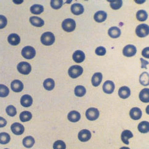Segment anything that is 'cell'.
Here are the masks:
<instances>
[{
	"mask_svg": "<svg viewBox=\"0 0 149 149\" xmlns=\"http://www.w3.org/2000/svg\"><path fill=\"white\" fill-rule=\"evenodd\" d=\"M74 93L78 97H82L86 93V89L82 85H78L74 89Z\"/></svg>",
	"mask_w": 149,
	"mask_h": 149,
	"instance_id": "1f68e13d",
	"label": "cell"
},
{
	"mask_svg": "<svg viewBox=\"0 0 149 149\" xmlns=\"http://www.w3.org/2000/svg\"><path fill=\"white\" fill-rule=\"evenodd\" d=\"M95 53L97 55L99 56H103L106 53V50L104 47H98L95 50Z\"/></svg>",
	"mask_w": 149,
	"mask_h": 149,
	"instance_id": "60d3db41",
	"label": "cell"
},
{
	"mask_svg": "<svg viewBox=\"0 0 149 149\" xmlns=\"http://www.w3.org/2000/svg\"><path fill=\"white\" fill-rule=\"evenodd\" d=\"M138 130L142 133H147L149 131V123L148 122L143 121L138 125Z\"/></svg>",
	"mask_w": 149,
	"mask_h": 149,
	"instance_id": "83f0119b",
	"label": "cell"
},
{
	"mask_svg": "<svg viewBox=\"0 0 149 149\" xmlns=\"http://www.w3.org/2000/svg\"><path fill=\"white\" fill-rule=\"evenodd\" d=\"M12 132L15 135H21L24 133L25 128L24 125L19 123H14L10 127Z\"/></svg>",
	"mask_w": 149,
	"mask_h": 149,
	"instance_id": "9c48e42d",
	"label": "cell"
},
{
	"mask_svg": "<svg viewBox=\"0 0 149 149\" xmlns=\"http://www.w3.org/2000/svg\"><path fill=\"white\" fill-rule=\"evenodd\" d=\"M130 116L133 120H139L142 117V111L138 107H133L130 112Z\"/></svg>",
	"mask_w": 149,
	"mask_h": 149,
	"instance_id": "2e32d148",
	"label": "cell"
},
{
	"mask_svg": "<svg viewBox=\"0 0 149 149\" xmlns=\"http://www.w3.org/2000/svg\"><path fill=\"white\" fill-rule=\"evenodd\" d=\"M53 147L54 149H66V146L63 141L58 140L54 142Z\"/></svg>",
	"mask_w": 149,
	"mask_h": 149,
	"instance_id": "74e56055",
	"label": "cell"
},
{
	"mask_svg": "<svg viewBox=\"0 0 149 149\" xmlns=\"http://www.w3.org/2000/svg\"><path fill=\"white\" fill-rule=\"evenodd\" d=\"M86 117L90 121H94L99 117L100 112L96 108L91 107L88 109L86 111Z\"/></svg>",
	"mask_w": 149,
	"mask_h": 149,
	"instance_id": "52a82bcc",
	"label": "cell"
},
{
	"mask_svg": "<svg viewBox=\"0 0 149 149\" xmlns=\"http://www.w3.org/2000/svg\"><path fill=\"white\" fill-rule=\"evenodd\" d=\"M120 149H130L129 147H122V148H120Z\"/></svg>",
	"mask_w": 149,
	"mask_h": 149,
	"instance_id": "ee69618b",
	"label": "cell"
},
{
	"mask_svg": "<svg viewBox=\"0 0 149 149\" xmlns=\"http://www.w3.org/2000/svg\"><path fill=\"white\" fill-rule=\"evenodd\" d=\"M130 89L128 87H127V86H123V87L120 88L118 90V95L121 98L127 99L128 97H130Z\"/></svg>",
	"mask_w": 149,
	"mask_h": 149,
	"instance_id": "e0dca14e",
	"label": "cell"
},
{
	"mask_svg": "<svg viewBox=\"0 0 149 149\" xmlns=\"http://www.w3.org/2000/svg\"><path fill=\"white\" fill-rule=\"evenodd\" d=\"M9 90L7 86L3 84H0V97L5 98L9 95Z\"/></svg>",
	"mask_w": 149,
	"mask_h": 149,
	"instance_id": "e575fe53",
	"label": "cell"
},
{
	"mask_svg": "<svg viewBox=\"0 0 149 149\" xmlns=\"http://www.w3.org/2000/svg\"><path fill=\"white\" fill-rule=\"evenodd\" d=\"M71 12L73 14L79 15L84 13V8L83 6L80 3H74L71 6Z\"/></svg>",
	"mask_w": 149,
	"mask_h": 149,
	"instance_id": "5bb4252c",
	"label": "cell"
},
{
	"mask_svg": "<svg viewBox=\"0 0 149 149\" xmlns=\"http://www.w3.org/2000/svg\"><path fill=\"white\" fill-rule=\"evenodd\" d=\"M72 58L74 61L77 63H81L84 61L85 55L82 51L76 50L72 55Z\"/></svg>",
	"mask_w": 149,
	"mask_h": 149,
	"instance_id": "4fadbf2b",
	"label": "cell"
},
{
	"mask_svg": "<svg viewBox=\"0 0 149 149\" xmlns=\"http://www.w3.org/2000/svg\"><path fill=\"white\" fill-rule=\"evenodd\" d=\"M139 99L143 102H149V89L144 88L139 93Z\"/></svg>",
	"mask_w": 149,
	"mask_h": 149,
	"instance_id": "d4e9b609",
	"label": "cell"
},
{
	"mask_svg": "<svg viewBox=\"0 0 149 149\" xmlns=\"http://www.w3.org/2000/svg\"><path fill=\"white\" fill-rule=\"evenodd\" d=\"M44 87L45 90L48 91L52 90L55 87V82L52 79H45L43 83Z\"/></svg>",
	"mask_w": 149,
	"mask_h": 149,
	"instance_id": "484cf974",
	"label": "cell"
},
{
	"mask_svg": "<svg viewBox=\"0 0 149 149\" xmlns=\"http://www.w3.org/2000/svg\"><path fill=\"white\" fill-rule=\"evenodd\" d=\"M108 34L112 38H117L121 34V30L117 26H113L108 30Z\"/></svg>",
	"mask_w": 149,
	"mask_h": 149,
	"instance_id": "cb8c5ba5",
	"label": "cell"
},
{
	"mask_svg": "<svg viewBox=\"0 0 149 149\" xmlns=\"http://www.w3.org/2000/svg\"><path fill=\"white\" fill-rule=\"evenodd\" d=\"M136 33L137 36L145 38L148 35L149 27L146 24H141L136 27Z\"/></svg>",
	"mask_w": 149,
	"mask_h": 149,
	"instance_id": "8992f818",
	"label": "cell"
},
{
	"mask_svg": "<svg viewBox=\"0 0 149 149\" xmlns=\"http://www.w3.org/2000/svg\"><path fill=\"white\" fill-rule=\"evenodd\" d=\"M84 70L81 66L74 65L70 68L68 70V74L71 78L76 79L82 75Z\"/></svg>",
	"mask_w": 149,
	"mask_h": 149,
	"instance_id": "7a4b0ae2",
	"label": "cell"
},
{
	"mask_svg": "<svg viewBox=\"0 0 149 149\" xmlns=\"http://www.w3.org/2000/svg\"><path fill=\"white\" fill-rule=\"evenodd\" d=\"M115 89V84L111 81H106L102 86V90L107 94H111Z\"/></svg>",
	"mask_w": 149,
	"mask_h": 149,
	"instance_id": "8fae6325",
	"label": "cell"
},
{
	"mask_svg": "<svg viewBox=\"0 0 149 149\" xmlns=\"http://www.w3.org/2000/svg\"><path fill=\"white\" fill-rule=\"evenodd\" d=\"M148 50H149V47H147L146 48H145L144 50H142V56H144V57L147 58H149V54H148Z\"/></svg>",
	"mask_w": 149,
	"mask_h": 149,
	"instance_id": "b9f144b4",
	"label": "cell"
},
{
	"mask_svg": "<svg viewBox=\"0 0 149 149\" xmlns=\"http://www.w3.org/2000/svg\"><path fill=\"white\" fill-rule=\"evenodd\" d=\"M22 55L27 60H31L35 56L36 50L31 46H26L22 50Z\"/></svg>",
	"mask_w": 149,
	"mask_h": 149,
	"instance_id": "277c9868",
	"label": "cell"
},
{
	"mask_svg": "<svg viewBox=\"0 0 149 149\" xmlns=\"http://www.w3.org/2000/svg\"><path fill=\"white\" fill-rule=\"evenodd\" d=\"M63 5L62 0H52L50 1L51 7L54 9H59Z\"/></svg>",
	"mask_w": 149,
	"mask_h": 149,
	"instance_id": "d590c367",
	"label": "cell"
},
{
	"mask_svg": "<svg viewBox=\"0 0 149 149\" xmlns=\"http://www.w3.org/2000/svg\"><path fill=\"white\" fill-rule=\"evenodd\" d=\"M7 125V121L3 117H0V128H3Z\"/></svg>",
	"mask_w": 149,
	"mask_h": 149,
	"instance_id": "7bdbcfd3",
	"label": "cell"
},
{
	"mask_svg": "<svg viewBox=\"0 0 149 149\" xmlns=\"http://www.w3.org/2000/svg\"><path fill=\"white\" fill-rule=\"evenodd\" d=\"M34 143H35V141H34V139L32 136H26L25 138L23 139V144H24V146L26 148H31L32 147Z\"/></svg>",
	"mask_w": 149,
	"mask_h": 149,
	"instance_id": "4316f807",
	"label": "cell"
},
{
	"mask_svg": "<svg viewBox=\"0 0 149 149\" xmlns=\"http://www.w3.org/2000/svg\"><path fill=\"white\" fill-rule=\"evenodd\" d=\"M107 19V13L104 11L100 10L95 13L94 15V19L96 22L98 23H102L104 22Z\"/></svg>",
	"mask_w": 149,
	"mask_h": 149,
	"instance_id": "ffe728a7",
	"label": "cell"
},
{
	"mask_svg": "<svg viewBox=\"0 0 149 149\" xmlns=\"http://www.w3.org/2000/svg\"><path fill=\"white\" fill-rule=\"evenodd\" d=\"M147 14L144 10H140L136 13V19L140 22H144L147 19Z\"/></svg>",
	"mask_w": 149,
	"mask_h": 149,
	"instance_id": "d6a6232c",
	"label": "cell"
},
{
	"mask_svg": "<svg viewBox=\"0 0 149 149\" xmlns=\"http://www.w3.org/2000/svg\"><path fill=\"white\" fill-rule=\"evenodd\" d=\"M102 80V75L101 72H96L94 74L91 79V83L94 87H98L100 85Z\"/></svg>",
	"mask_w": 149,
	"mask_h": 149,
	"instance_id": "44dd1931",
	"label": "cell"
},
{
	"mask_svg": "<svg viewBox=\"0 0 149 149\" xmlns=\"http://www.w3.org/2000/svg\"><path fill=\"white\" fill-rule=\"evenodd\" d=\"M55 36L51 32H45L42 34L41 37V41L44 45H51L55 42Z\"/></svg>",
	"mask_w": 149,
	"mask_h": 149,
	"instance_id": "6da1fadb",
	"label": "cell"
},
{
	"mask_svg": "<svg viewBox=\"0 0 149 149\" xmlns=\"http://www.w3.org/2000/svg\"><path fill=\"white\" fill-rule=\"evenodd\" d=\"M32 118V113L29 111H24L20 114V120L22 122H28Z\"/></svg>",
	"mask_w": 149,
	"mask_h": 149,
	"instance_id": "f546056e",
	"label": "cell"
},
{
	"mask_svg": "<svg viewBox=\"0 0 149 149\" xmlns=\"http://www.w3.org/2000/svg\"><path fill=\"white\" fill-rule=\"evenodd\" d=\"M30 11L32 14L39 15L44 12V7L40 4H34L30 8Z\"/></svg>",
	"mask_w": 149,
	"mask_h": 149,
	"instance_id": "f1b7e54d",
	"label": "cell"
},
{
	"mask_svg": "<svg viewBox=\"0 0 149 149\" xmlns=\"http://www.w3.org/2000/svg\"><path fill=\"white\" fill-rule=\"evenodd\" d=\"M91 137V133L88 130H82L79 133L78 139L81 142H87Z\"/></svg>",
	"mask_w": 149,
	"mask_h": 149,
	"instance_id": "30bf717a",
	"label": "cell"
},
{
	"mask_svg": "<svg viewBox=\"0 0 149 149\" xmlns=\"http://www.w3.org/2000/svg\"><path fill=\"white\" fill-rule=\"evenodd\" d=\"M137 52L136 47L133 45H127L123 49V54L127 57H131L135 55Z\"/></svg>",
	"mask_w": 149,
	"mask_h": 149,
	"instance_id": "ba28073f",
	"label": "cell"
},
{
	"mask_svg": "<svg viewBox=\"0 0 149 149\" xmlns=\"http://www.w3.org/2000/svg\"><path fill=\"white\" fill-rule=\"evenodd\" d=\"M8 42L12 45H17L20 42V36L15 33L10 34L8 38Z\"/></svg>",
	"mask_w": 149,
	"mask_h": 149,
	"instance_id": "d6986e66",
	"label": "cell"
},
{
	"mask_svg": "<svg viewBox=\"0 0 149 149\" xmlns=\"http://www.w3.org/2000/svg\"><path fill=\"white\" fill-rule=\"evenodd\" d=\"M8 20L6 17L3 15H0V29H3L7 25Z\"/></svg>",
	"mask_w": 149,
	"mask_h": 149,
	"instance_id": "ab89813d",
	"label": "cell"
},
{
	"mask_svg": "<svg viewBox=\"0 0 149 149\" xmlns=\"http://www.w3.org/2000/svg\"><path fill=\"white\" fill-rule=\"evenodd\" d=\"M10 137L8 133L4 132L0 133V144H7L10 142Z\"/></svg>",
	"mask_w": 149,
	"mask_h": 149,
	"instance_id": "4dcf8cb0",
	"label": "cell"
},
{
	"mask_svg": "<svg viewBox=\"0 0 149 149\" xmlns=\"http://www.w3.org/2000/svg\"><path fill=\"white\" fill-rule=\"evenodd\" d=\"M17 70L22 74L28 75V74L30 73L31 71V66L27 62L22 61L17 65Z\"/></svg>",
	"mask_w": 149,
	"mask_h": 149,
	"instance_id": "5b68a950",
	"label": "cell"
},
{
	"mask_svg": "<svg viewBox=\"0 0 149 149\" xmlns=\"http://www.w3.org/2000/svg\"><path fill=\"white\" fill-rule=\"evenodd\" d=\"M62 28L66 32H72L75 30L76 24V22L72 19H65L62 22Z\"/></svg>",
	"mask_w": 149,
	"mask_h": 149,
	"instance_id": "3957f363",
	"label": "cell"
},
{
	"mask_svg": "<svg viewBox=\"0 0 149 149\" xmlns=\"http://www.w3.org/2000/svg\"><path fill=\"white\" fill-rule=\"evenodd\" d=\"M4 149H9V148H4Z\"/></svg>",
	"mask_w": 149,
	"mask_h": 149,
	"instance_id": "f6af8a7d",
	"label": "cell"
},
{
	"mask_svg": "<svg viewBox=\"0 0 149 149\" xmlns=\"http://www.w3.org/2000/svg\"><path fill=\"white\" fill-rule=\"evenodd\" d=\"M148 73L144 72H143L139 78V81L141 85H144V86H147L149 84V81H148Z\"/></svg>",
	"mask_w": 149,
	"mask_h": 149,
	"instance_id": "836d02e7",
	"label": "cell"
},
{
	"mask_svg": "<svg viewBox=\"0 0 149 149\" xmlns=\"http://www.w3.org/2000/svg\"><path fill=\"white\" fill-rule=\"evenodd\" d=\"M133 137V133L130 130H125L122 133L121 138L122 142L124 144L128 145L129 144V139Z\"/></svg>",
	"mask_w": 149,
	"mask_h": 149,
	"instance_id": "7402d4cb",
	"label": "cell"
},
{
	"mask_svg": "<svg viewBox=\"0 0 149 149\" xmlns=\"http://www.w3.org/2000/svg\"><path fill=\"white\" fill-rule=\"evenodd\" d=\"M123 4V1L122 0H117V1H112L111 2V7L112 9L114 10H117L119 9L120 8L122 7Z\"/></svg>",
	"mask_w": 149,
	"mask_h": 149,
	"instance_id": "f35d334b",
	"label": "cell"
},
{
	"mask_svg": "<svg viewBox=\"0 0 149 149\" xmlns=\"http://www.w3.org/2000/svg\"><path fill=\"white\" fill-rule=\"evenodd\" d=\"M11 89L16 93L21 92L24 89V84L19 80H15L10 84Z\"/></svg>",
	"mask_w": 149,
	"mask_h": 149,
	"instance_id": "7c38bea8",
	"label": "cell"
},
{
	"mask_svg": "<svg viewBox=\"0 0 149 149\" xmlns=\"http://www.w3.org/2000/svg\"><path fill=\"white\" fill-rule=\"evenodd\" d=\"M31 24L36 27H41L44 25V21L38 17H31L30 18Z\"/></svg>",
	"mask_w": 149,
	"mask_h": 149,
	"instance_id": "603a6c76",
	"label": "cell"
},
{
	"mask_svg": "<svg viewBox=\"0 0 149 149\" xmlns=\"http://www.w3.org/2000/svg\"><path fill=\"white\" fill-rule=\"evenodd\" d=\"M81 114L76 111H71L68 115V119L70 120V122L73 123L77 122L79 120L81 119Z\"/></svg>",
	"mask_w": 149,
	"mask_h": 149,
	"instance_id": "ac0fdd59",
	"label": "cell"
},
{
	"mask_svg": "<svg viewBox=\"0 0 149 149\" xmlns=\"http://www.w3.org/2000/svg\"><path fill=\"white\" fill-rule=\"evenodd\" d=\"M20 103H21V105L25 107H30L33 104L32 97L30 95H24L21 98Z\"/></svg>",
	"mask_w": 149,
	"mask_h": 149,
	"instance_id": "9a60e30c",
	"label": "cell"
},
{
	"mask_svg": "<svg viewBox=\"0 0 149 149\" xmlns=\"http://www.w3.org/2000/svg\"><path fill=\"white\" fill-rule=\"evenodd\" d=\"M6 112L8 115L10 117H14L17 114L16 108L13 105L8 106L6 109Z\"/></svg>",
	"mask_w": 149,
	"mask_h": 149,
	"instance_id": "8d00e7d4",
	"label": "cell"
}]
</instances>
